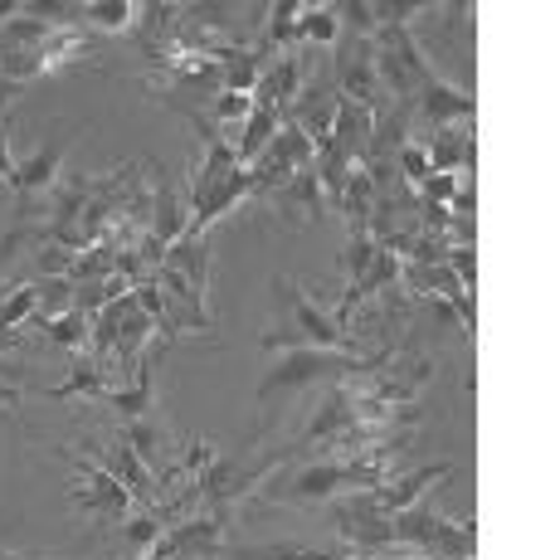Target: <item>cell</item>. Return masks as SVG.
I'll return each instance as SVG.
<instances>
[{"mask_svg":"<svg viewBox=\"0 0 560 560\" xmlns=\"http://www.w3.org/2000/svg\"><path fill=\"white\" fill-rule=\"evenodd\" d=\"M400 448H409V439L365 448L357 458H312L303 468L288 472V478L268 482L264 498L268 502H331V498H347V492H371L385 478H395V454Z\"/></svg>","mask_w":560,"mask_h":560,"instance_id":"cell-1","label":"cell"},{"mask_svg":"<svg viewBox=\"0 0 560 560\" xmlns=\"http://www.w3.org/2000/svg\"><path fill=\"white\" fill-rule=\"evenodd\" d=\"M395 357V347L381 351H317V347H293L278 365H268V375L258 381V400H273L288 390H307V385H331V381H361L375 375L385 361Z\"/></svg>","mask_w":560,"mask_h":560,"instance_id":"cell-2","label":"cell"},{"mask_svg":"<svg viewBox=\"0 0 560 560\" xmlns=\"http://www.w3.org/2000/svg\"><path fill=\"white\" fill-rule=\"evenodd\" d=\"M278 298L288 307V327L264 331V351H293V347H317V351H361L357 331L337 327L312 298H303V288L293 278H278Z\"/></svg>","mask_w":560,"mask_h":560,"instance_id":"cell-3","label":"cell"},{"mask_svg":"<svg viewBox=\"0 0 560 560\" xmlns=\"http://www.w3.org/2000/svg\"><path fill=\"white\" fill-rule=\"evenodd\" d=\"M371 49H375V73H381L390 103H415L439 79L429 69V59L419 54V39L409 35V25H381L371 35Z\"/></svg>","mask_w":560,"mask_h":560,"instance_id":"cell-4","label":"cell"},{"mask_svg":"<svg viewBox=\"0 0 560 560\" xmlns=\"http://www.w3.org/2000/svg\"><path fill=\"white\" fill-rule=\"evenodd\" d=\"M395 541L419 546V556H434V560L478 556V532H472V522H448V516L429 512V502H409L405 512H395Z\"/></svg>","mask_w":560,"mask_h":560,"instance_id":"cell-5","label":"cell"},{"mask_svg":"<svg viewBox=\"0 0 560 560\" xmlns=\"http://www.w3.org/2000/svg\"><path fill=\"white\" fill-rule=\"evenodd\" d=\"M331 526L347 551H385L395 541V516L375 508L371 492H347L331 502Z\"/></svg>","mask_w":560,"mask_h":560,"instance_id":"cell-6","label":"cell"},{"mask_svg":"<svg viewBox=\"0 0 560 560\" xmlns=\"http://www.w3.org/2000/svg\"><path fill=\"white\" fill-rule=\"evenodd\" d=\"M331 83H337L341 98L365 107L371 117H381L385 107H390L381 73H375V49H371V39H347V35H341V45H337V79H331Z\"/></svg>","mask_w":560,"mask_h":560,"instance_id":"cell-7","label":"cell"},{"mask_svg":"<svg viewBox=\"0 0 560 560\" xmlns=\"http://www.w3.org/2000/svg\"><path fill=\"white\" fill-rule=\"evenodd\" d=\"M59 454H69L73 458V468H79V478L73 482H83V488H73V502H79V512H89L93 522H122L127 508H132V492L122 488V482L113 478V472L103 468V463H93L89 454H73V448H59Z\"/></svg>","mask_w":560,"mask_h":560,"instance_id":"cell-8","label":"cell"},{"mask_svg":"<svg viewBox=\"0 0 560 560\" xmlns=\"http://www.w3.org/2000/svg\"><path fill=\"white\" fill-rule=\"evenodd\" d=\"M303 83H307V49L303 45H288L283 54H273V63H268L264 73H258L249 98H254V107H268V113L288 117V107L298 103Z\"/></svg>","mask_w":560,"mask_h":560,"instance_id":"cell-9","label":"cell"},{"mask_svg":"<svg viewBox=\"0 0 560 560\" xmlns=\"http://www.w3.org/2000/svg\"><path fill=\"white\" fill-rule=\"evenodd\" d=\"M83 454H89L93 463H103V468L113 472V478L122 482L127 492H132V502H147V508H152V502H156V472H152L142 458L132 454V444H127L122 434H117L107 448L98 444V439H83Z\"/></svg>","mask_w":560,"mask_h":560,"instance_id":"cell-10","label":"cell"},{"mask_svg":"<svg viewBox=\"0 0 560 560\" xmlns=\"http://www.w3.org/2000/svg\"><path fill=\"white\" fill-rule=\"evenodd\" d=\"M63 156H69V142H63V137H54V142H45L35 156L15 161V171H10V190L20 196V210H25V214H30V205H35V196H45V190L59 186Z\"/></svg>","mask_w":560,"mask_h":560,"instance_id":"cell-11","label":"cell"},{"mask_svg":"<svg viewBox=\"0 0 560 560\" xmlns=\"http://www.w3.org/2000/svg\"><path fill=\"white\" fill-rule=\"evenodd\" d=\"M171 341H152V347L142 351V361H137V381L132 385H117L113 395H107L103 405H113V415L122 419V424H132V419H152L156 415V365L166 357Z\"/></svg>","mask_w":560,"mask_h":560,"instance_id":"cell-12","label":"cell"},{"mask_svg":"<svg viewBox=\"0 0 560 560\" xmlns=\"http://www.w3.org/2000/svg\"><path fill=\"white\" fill-rule=\"evenodd\" d=\"M268 200H273L278 220L293 224V230H307V224H317L322 210H327V196H322V180H317V171H312V166L293 171V176H288Z\"/></svg>","mask_w":560,"mask_h":560,"instance_id":"cell-13","label":"cell"},{"mask_svg":"<svg viewBox=\"0 0 560 560\" xmlns=\"http://www.w3.org/2000/svg\"><path fill=\"white\" fill-rule=\"evenodd\" d=\"M415 127H424V132H439V127H458V122H472V113H478V103H472V93H458L448 89V83H429L424 93H419L415 103Z\"/></svg>","mask_w":560,"mask_h":560,"instance_id":"cell-14","label":"cell"},{"mask_svg":"<svg viewBox=\"0 0 560 560\" xmlns=\"http://www.w3.org/2000/svg\"><path fill=\"white\" fill-rule=\"evenodd\" d=\"M152 171H156V180H152V230L147 234H152L161 249H171V244L186 234V224H190V200L171 186L166 166H152Z\"/></svg>","mask_w":560,"mask_h":560,"instance_id":"cell-15","label":"cell"},{"mask_svg":"<svg viewBox=\"0 0 560 560\" xmlns=\"http://www.w3.org/2000/svg\"><path fill=\"white\" fill-rule=\"evenodd\" d=\"M439 478H454V463H429V468H415V472H395V478H385L381 488H371V498L381 512L395 516V512H405L409 502L424 498Z\"/></svg>","mask_w":560,"mask_h":560,"instance_id":"cell-16","label":"cell"},{"mask_svg":"<svg viewBox=\"0 0 560 560\" xmlns=\"http://www.w3.org/2000/svg\"><path fill=\"white\" fill-rule=\"evenodd\" d=\"M424 156H429V171H472V156H478V147H472V122H458V127H439V132L424 137Z\"/></svg>","mask_w":560,"mask_h":560,"instance_id":"cell-17","label":"cell"},{"mask_svg":"<svg viewBox=\"0 0 560 560\" xmlns=\"http://www.w3.org/2000/svg\"><path fill=\"white\" fill-rule=\"evenodd\" d=\"M117 385H122V381H113V365H107V361H98V357H73L69 375H63V385H54V390H45V395H49V400H73V395L107 400Z\"/></svg>","mask_w":560,"mask_h":560,"instance_id":"cell-18","label":"cell"},{"mask_svg":"<svg viewBox=\"0 0 560 560\" xmlns=\"http://www.w3.org/2000/svg\"><path fill=\"white\" fill-rule=\"evenodd\" d=\"M176 20H180V5H171V0H161V5H137V25L127 30V39L137 45L142 59H156V54H166L171 35H176Z\"/></svg>","mask_w":560,"mask_h":560,"instance_id":"cell-19","label":"cell"},{"mask_svg":"<svg viewBox=\"0 0 560 560\" xmlns=\"http://www.w3.org/2000/svg\"><path fill=\"white\" fill-rule=\"evenodd\" d=\"M371 132H375V117L365 113V107L341 98L337 103V122H331V147H337V152L347 156L351 166H361L365 147H371Z\"/></svg>","mask_w":560,"mask_h":560,"instance_id":"cell-20","label":"cell"},{"mask_svg":"<svg viewBox=\"0 0 560 560\" xmlns=\"http://www.w3.org/2000/svg\"><path fill=\"white\" fill-rule=\"evenodd\" d=\"M161 264L176 268V273L186 278L190 288H200V293L210 288V244H205V240H190V234H180V240L166 249Z\"/></svg>","mask_w":560,"mask_h":560,"instance_id":"cell-21","label":"cell"},{"mask_svg":"<svg viewBox=\"0 0 560 560\" xmlns=\"http://www.w3.org/2000/svg\"><path fill=\"white\" fill-rule=\"evenodd\" d=\"M375 205H381V190H375V180L365 176L361 166H351L347 190H341V205H337V210L351 220V230H371V214H375Z\"/></svg>","mask_w":560,"mask_h":560,"instance_id":"cell-22","label":"cell"},{"mask_svg":"<svg viewBox=\"0 0 560 560\" xmlns=\"http://www.w3.org/2000/svg\"><path fill=\"white\" fill-rule=\"evenodd\" d=\"M293 45H341V20H337V5H307L293 25Z\"/></svg>","mask_w":560,"mask_h":560,"instance_id":"cell-23","label":"cell"},{"mask_svg":"<svg viewBox=\"0 0 560 560\" xmlns=\"http://www.w3.org/2000/svg\"><path fill=\"white\" fill-rule=\"evenodd\" d=\"M45 341H54V347H63V351H73V357H83L89 351V341H93V317L89 312H59V317H49L45 322V331H39Z\"/></svg>","mask_w":560,"mask_h":560,"instance_id":"cell-24","label":"cell"},{"mask_svg":"<svg viewBox=\"0 0 560 560\" xmlns=\"http://www.w3.org/2000/svg\"><path fill=\"white\" fill-rule=\"evenodd\" d=\"M278 127H283V117H278V113H268V107H254V113L244 117V127H240V147H234V156H240V166H254L258 152H264V147L278 137Z\"/></svg>","mask_w":560,"mask_h":560,"instance_id":"cell-25","label":"cell"},{"mask_svg":"<svg viewBox=\"0 0 560 560\" xmlns=\"http://www.w3.org/2000/svg\"><path fill=\"white\" fill-rule=\"evenodd\" d=\"M303 0H278L273 10H268V25H264V39H258V54H268V59H273V54H283L288 45H293V25H298V15H303Z\"/></svg>","mask_w":560,"mask_h":560,"instance_id":"cell-26","label":"cell"},{"mask_svg":"<svg viewBox=\"0 0 560 560\" xmlns=\"http://www.w3.org/2000/svg\"><path fill=\"white\" fill-rule=\"evenodd\" d=\"M220 560H341L337 551H317L303 541H273V546H224Z\"/></svg>","mask_w":560,"mask_h":560,"instance_id":"cell-27","label":"cell"},{"mask_svg":"<svg viewBox=\"0 0 560 560\" xmlns=\"http://www.w3.org/2000/svg\"><path fill=\"white\" fill-rule=\"evenodd\" d=\"M83 25L107 30V35H127L137 25V0H89L83 5Z\"/></svg>","mask_w":560,"mask_h":560,"instance_id":"cell-28","label":"cell"},{"mask_svg":"<svg viewBox=\"0 0 560 560\" xmlns=\"http://www.w3.org/2000/svg\"><path fill=\"white\" fill-rule=\"evenodd\" d=\"M122 439L132 444V454L147 463V468H156L161 454H166V434H161L156 419H132V424H122Z\"/></svg>","mask_w":560,"mask_h":560,"instance_id":"cell-29","label":"cell"},{"mask_svg":"<svg viewBox=\"0 0 560 560\" xmlns=\"http://www.w3.org/2000/svg\"><path fill=\"white\" fill-rule=\"evenodd\" d=\"M381 254V244H375V234L371 230H351V240H347V249H341V278H347V288L351 283H361L365 278V268H371V258Z\"/></svg>","mask_w":560,"mask_h":560,"instance_id":"cell-30","label":"cell"},{"mask_svg":"<svg viewBox=\"0 0 560 560\" xmlns=\"http://www.w3.org/2000/svg\"><path fill=\"white\" fill-rule=\"evenodd\" d=\"M161 532H166V526H161V522H156V512H152V508H147V512H137V516H132V522H127V526H122L127 546H132V551H137V556H147V551H152V546L161 541Z\"/></svg>","mask_w":560,"mask_h":560,"instance_id":"cell-31","label":"cell"},{"mask_svg":"<svg viewBox=\"0 0 560 560\" xmlns=\"http://www.w3.org/2000/svg\"><path fill=\"white\" fill-rule=\"evenodd\" d=\"M472 180V171H463V176H454V171H429V180L419 186V200H434V205H448L458 196L463 186Z\"/></svg>","mask_w":560,"mask_h":560,"instance_id":"cell-32","label":"cell"},{"mask_svg":"<svg viewBox=\"0 0 560 560\" xmlns=\"http://www.w3.org/2000/svg\"><path fill=\"white\" fill-rule=\"evenodd\" d=\"M395 171H400V180L405 186H424L429 180V156H424V142H415V137H409V142L400 147V156H395Z\"/></svg>","mask_w":560,"mask_h":560,"instance_id":"cell-33","label":"cell"},{"mask_svg":"<svg viewBox=\"0 0 560 560\" xmlns=\"http://www.w3.org/2000/svg\"><path fill=\"white\" fill-rule=\"evenodd\" d=\"M448 268L463 278V288L472 293V283H478V254H472V244H448V258H444Z\"/></svg>","mask_w":560,"mask_h":560,"instance_id":"cell-34","label":"cell"},{"mask_svg":"<svg viewBox=\"0 0 560 560\" xmlns=\"http://www.w3.org/2000/svg\"><path fill=\"white\" fill-rule=\"evenodd\" d=\"M25 240H30V224H15V230H5V234H0V293H5V268L10 264H15V254L20 249H25Z\"/></svg>","mask_w":560,"mask_h":560,"instance_id":"cell-35","label":"cell"},{"mask_svg":"<svg viewBox=\"0 0 560 560\" xmlns=\"http://www.w3.org/2000/svg\"><path fill=\"white\" fill-rule=\"evenodd\" d=\"M10 171H15V156H10V127L0 117V180H10Z\"/></svg>","mask_w":560,"mask_h":560,"instance_id":"cell-36","label":"cell"},{"mask_svg":"<svg viewBox=\"0 0 560 560\" xmlns=\"http://www.w3.org/2000/svg\"><path fill=\"white\" fill-rule=\"evenodd\" d=\"M20 400H25L20 381H0V409H20Z\"/></svg>","mask_w":560,"mask_h":560,"instance_id":"cell-37","label":"cell"},{"mask_svg":"<svg viewBox=\"0 0 560 560\" xmlns=\"http://www.w3.org/2000/svg\"><path fill=\"white\" fill-rule=\"evenodd\" d=\"M15 347H25V331L0 327V351H15Z\"/></svg>","mask_w":560,"mask_h":560,"instance_id":"cell-38","label":"cell"},{"mask_svg":"<svg viewBox=\"0 0 560 560\" xmlns=\"http://www.w3.org/2000/svg\"><path fill=\"white\" fill-rule=\"evenodd\" d=\"M0 560H45V556H20V551H5V546H0Z\"/></svg>","mask_w":560,"mask_h":560,"instance_id":"cell-39","label":"cell"},{"mask_svg":"<svg viewBox=\"0 0 560 560\" xmlns=\"http://www.w3.org/2000/svg\"><path fill=\"white\" fill-rule=\"evenodd\" d=\"M381 560H434V556H381Z\"/></svg>","mask_w":560,"mask_h":560,"instance_id":"cell-40","label":"cell"}]
</instances>
